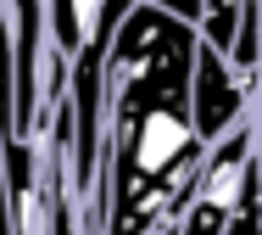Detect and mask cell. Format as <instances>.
<instances>
[{
    "instance_id": "1",
    "label": "cell",
    "mask_w": 262,
    "mask_h": 235,
    "mask_svg": "<svg viewBox=\"0 0 262 235\" xmlns=\"http://www.w3.org/2000/svg\"><path fill=\"white\" fill-rule=\"evenodd\" d=\"M190 118H195V134H201V140H217V134H229L234 123L251 118V79L223 56V51H212V45L195 51Z\"/></svg>"
},
{
    "instance_id": "2",
    "label": "cell",
    "mask_w": 262,
    "mask_h": 235,
    "mask_svg": "<svg viewBox=\"0 0 262 235\" xmlns=\"http://www.w3.org/2000/svg\"><path fill=\"white\" fill-rule=\"evenodd\" d=\"M251 123H257V134H262V67H257V84H251Z\"/></svg>"
}]
</instances>
